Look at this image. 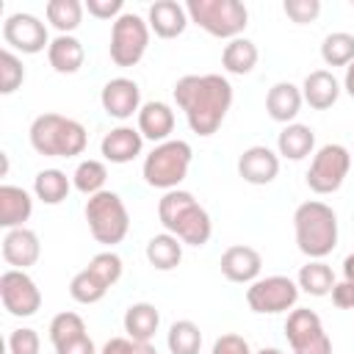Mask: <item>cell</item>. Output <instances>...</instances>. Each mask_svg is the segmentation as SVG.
<instances>
[{
  "label": "cell",
  "mask_w": 354,
  "mask_h": 354,
  "mask_svg": "<svg viewBox=\"0 0 354 354\" xmlns=\"http://www.w3.org/2000/svg\"><path fill=\"white\" fill-rule=\"evenodd\" d=\"M321 58L326 66H348L354 61V33L335 30L321 41Z\"/></svg>",
  "instance_id": "cell-33"
},
{
  "label": "cell",
  "mask_w": 354,
  "mask_h": 354,
  "mask_svg": "<svg viewBox=\"0 0 354 354\" xmlns=\"http://www.w3.org/2000/svg\"><path fill=\"white\" fill-rule=\"evenodd\" d=\"M299 285L296 279L285 277V274H271V277H260L246 288V304L252 313L257 315H279L296 307L299 301Z\"/></svg>",
  "instance_id": "cell-9"
},
{
  "label": "cell",
  "mask_w": 354,
  "mask_h": 354,
  "mask_svg": "<svg viewBox=\"0 0 354 354\" xmlns=\"http://www.w3.org/2000/svg\"><path fill=\"white\" fill-rule=\"evenodd\" d=\"M47 61L58 75H75L86 61V50L72 33H58L47 47Z\"/></svg>",
  "instance_id": "cell-24"
},
{
  "label": "cell",
  "mask_w": 354,
  "mask_h": 354,
  "mask_svg": "<svg viewBox=\"0 0 354 354\" xmlns=\"http://www.w3.org/2000/svg\"><path fill=\"white\" fill-rule=\"evenodd\" d=\"M108 293V285L91 271V268H83L72 277L69 282V296L77 301V304H97L102 296Z\"/></svg>",
  "instance_id": "cell-35"
},
{
  "label": "cell",
  "mask_w": 354,
  "mask_h": 354,
  "mask_svg": "<svg viewBox=\"0 0 354 354\" xmlns=\"http://www.w3.org/2000/svg\"><path fill=\"white\" fill-rule=\"evenodd\" d=\"M86 268H91L108 288H113L119 279H122V271H124V263H122V257L113 252V249H105V252H97L91 260H88V266Z\"/></svg>",
  "instance_id": "cell-38"
},
{
  "label": "cell",
  "mask_w": 354,
  "mask_h": 354,
  "mask_svg": "<svg viewBox=\"0 0 354 354\" xmlns=\"http://www.w3.org/2000/svg\"><path fill=\"white\" fill-rule=\"evenodd\" d=\"M254 354H282V351L274 348V346H268V348H260V351H254Z\"/></svg>",
  "instance_id": "cell-48"
},
{
  "label": "cell",
  "mask_w": 354,
  "mask_h": 354,
  "mask_svg": "<svg viewBox=\"0 0 354 354\" xmlns=\"http://www.w3.org/2000/svg\"><path fill=\"white\" fill-rule=\"evenodd\" d=\"M238 174L249 185H268L279 174V155L266 144L246 147L238 158Z\"/></svg>",
  "instance_id": "cell-15"
},
{
  "label": "cell",
  "mask_w": 354,
  "mask_h": 354,
  "mask_svg": "<svg viewBox=\"0 0 354 354\" xmlns=\"http://www.w3.org/2000/svg\"><path fill=\"white\" fill-rule=\"evenodd\" d=\"M188 19L216 39H238L249 25V8L241 0H188Z\"/></svg>",
  "instance_id": "cell-7"
},
{
  "label": "cell",
  "mask_w": 354,
  "mask_h": 354,
  "mask_svg": "<svg viewBox=\"0 0 354 354\" xmlns=\"http://www.w3.org/2000/svg\"><path fill=\"white\" fill-rule=\"evenodd\" d=\"M282 11L288 14L290 22L296 25H310L318 19L321 14V0H285L282 3Z\"/></svg>",
  "instance_id": "cell-39"
},
{
  "label": "cell",
  "mask_w": 354,
  "mask_h": 354,
  "mask_svg": "<svg viewBox=\"0 0 354 354\" xmlns=\"http://www.w3.org/2000/svg\"><path fill=\"white\" fill-rule=\"evenodd\" d=\"M72 188H75L72 177H66V171H61V169H41L33 177V194L44 205H61Z\"/></svg>",
  "instance_id": "cell-29"
},
{
  "label": "cell",
  "mask_w": 354,
  "mask_h": 354,
  "mask_svg": "<svg viewBox=\"0 0 354 354\" xmlns=\"http://www.w3.org/2000/svg\"><path fill=\"white\" fill-rule=\"evenodd\" d=\"M293 232L301 254L324 260L337 246V213L321 199L301 202L293 213Z\"/></svg>",
  "instance_id": "cell-3"
},
{
  "label": "cell",
  "mask_w": 354,
  "mask_h": 354,
  "mask_svg": "<svg viewBox=\"0 0 354 354\" xmlns=\"http://www.w3.org/2000/svg\"><path fill=\"white\" fill-rule=\"evenodd\" d=\"M25 80V66H22V58L3 47L0 50V94H14Z\"/></svg>",
  "instance_id": "cell-37"
},
{
  "label": "cell",
  "mask_w": 354,
  "mask_h": 354,
  "mask_svg": "<svg viewBox=\"0 0 354 354\" xmlns=\"http://www.w3.org/2000/svg\"><path fill=\"white\" fill-rule=\"evenodd\" d=\"M301 97H304V102H307L310 108L326 111V108H332V105L337 102V97H340V80H337L329 69H315V72H310V75L304 77V83H301Z\"/></svg>",
  "instance_id": "cell-22"
},
{
  "label": "cell",
  "mask_w": 354,
  "mask_h": 354,
  "mask_svg": "<svg viewBox=\"0 0 354 354\" xmlns=\"http://www.w3.org/2000/svg\"><path fill=\"white\" fill-rule=\"evenodd\" d=\"M83 6L94 19H113L116 22L124 14V3L122 0H86Z\"/></svg>",
  "instance_id": "cell-43"
},
{
  "label": "cell",
  "mask_w": 354,
  "mask_h": 354,
  "mask_svg": "<svg viewBox=\"0 0 354 354\" xmlns=\"http://www.w3.org/2000/svg\"><path fill=\"white\" fill-rule=\"evenodd\" d=\"M39 254H41V243H39V235L33 230H28V227L6 230V235H3V260L11 268L28 271L30 266H36Z\"/></svg>",
  "instance_id": "cell-19"
},
{
  "label": "cell",
  "mask_w": 354,
  "mask_h": 354,
  "mask_svg": "<svg viewBox=\"0 0 354 354\" xmlns=\"http://www.w3.org/2000/svg\"><path fill=\"white\" fill-rule=\"evenodd\" d=\"M144 149V136L138 133V127H130V124H119L113 130H108L100 141V152L108 163H130L141 155Z\"/></svg>",
  "instance_id": "cell-18"
},
{
  "label": "cell",
  "mask_w": 354,
  "mask_h": 354,
  "mask_svg": "<svg viewBox=\"0 0 354 354\" xmlns=\"http://www.w3.org/2000/svg\"><path fill=\"white\" fill-rule=\"evenodd\" d=\"M221 274L224 279L235 282V285H252L254 279H260V271H263V257L257 249L246 246V243H235V246H227L221 260Z\"/></svg>",
  "instance_id": "cell-16"
},
{
  "label": "cell",
  "mask_w": 354,
  "mask_h": 354,
  "mask_svg": "<svg viewBox=\"0 0 354 354\" xmlns=\"http://www.w3.org/2000/svg\"><path fill=\"white\" fill-rule=\"evenodd\" d=\"M33 213V199L19 185H0V227L17 230L25 227V221Z\"/></svg>",
  "instance_id": "cell-25"
},
{
  "label": "cell",
  "mask_w": 354,
  "mask_h": 354,
  "mask_svg": "<svg viewBox=\"0 0 354 354\" xmlns=\"http://www.w3.org/2000/svg\"><path fill=\"white\" fill-rule=\"evenodd\" d=\"M183 246L185 243L180 238H174L171 232L163 230V232H158V235H152L147 241V260L158 271H171L183 260Z\"/></svg>",
  "instance_id": "cell-27"
},
{
  "label": "cell",
  "mask_w": 354,
  "mask_h": 354,
  "mask_svg": "<svg viewBox=\"0 0 354 354\" xmlns=\"http://www.w3.org/2000/svg\"><path fill=\"white\" fill-rule=\"evenodd\" d=\"M166 346H169V354H199L202 348V329L183 318V321H174L166 332Z\"/></svg>",
  "instance_id": "cell-32"
},
{
  "label": "cell",
  "mask_w": 354,
  "mask_h": 354,
  "mask_svg": "<svg viewBox=\"0 0 354 354\" xmlns=\"http://www.w3.org/2000/svg\"><path fill=\"white\" fill-rule=\"evenodd\" d=\"M47 332H50L53 348H58V346H64V343H69V340L86 335V321H83L77 313H69V310H66V313H58V315L50 321Z\"/></svg>",
  "instance_id": "cell-36"
},
{
  "label": "cell",
  "mask_w": 354,
  "mask_h": 354,
  "mask_svg": "<svg viewBox=\"0 0 354 354\" xmlns=\"http://www.w3.org/2000/svg\"><path fill=\"white\" fill-rule=\"evenodd\" d=\"M0 301L14 318H30L41 307V290L28 271L8 268L0 274Z\"/></svg>",
  "instance_id": "cell-12"
},
{
  "label": "cell",
  "mask_w": 354,
  "mask_h": 354,
  "mask_svg": "<svg viewBox=\"0 0 354 354\" xmlns=\"http://www.w3.org/2000/svg\"><path fill=\"white\" fill-rule=\"evenodd\" d=\"M343 279L354 282V252L346 254V260H343Z\"/></svg>",
  "instance_id": "cell-47"
},
{
  "label": "cell",
  "mask_w": 354,
  "mask_h": 354,
  "mask_svg": "<svg viewBox=\"0 0 354 354\" xmlns=\"http://www.w3.org/2000/svg\"><path fill=\"white\" fill-rule=\"evenodd\" d=\"M335 282L337 279L332 274V266H326L324 260H310L307 266L299 268V277H296L299 290L307 293V296H315V299L329 296L332 288H335Z\"/></svg>",
  "instance_id": "cell-30"
},
{
  "label": "cell",
  "mask_w": 354,
  "mask_h": 354,
  "mask_svg": "<svg viewBox=\"0 0 354 354\" xmlns=\"http://www.w3.org/2000/svg\"><path fill=\"white\" fill-rule=\"evenodd\" d=\"M188 11L177 0H155L147 11V25L158 39H177L188 28Z\"/></svg>",
  "instance_id": "cell-17"
},
{
  "label": "cell",
  "mask_w": 354,
  "mask_h": 354,
  "mask_svg": "<svg viewBox=\"0 0 354 354\" xmlns=\"http://www.w3.org/2000/svg\"><path fill=\"white\" fill-rule=\"evenodd\" d=\"M100 105L111 119L127 122L141 111V88L130 77H111L100 91Z\"/></svg>",
  "instance_id": "cell-14"
},
{
  "label": "cell",
  "mask_w": 354,
  "mask_h": 354,
  "mask_svg": "<svg viewBox=\"0 0 354 354\" xmlns=\"http://www.w3.org/2000/svg\"><path fill=\"white\" fill-rule=\"evenodd\" d=\"M171 94H174L177 108L185 113L191 133H196L202 138L213 136L221 127V122L232 105V83L216 72L183 75L174 83Z\"/></svg>",
  "instance_id": "cell-1"
},
{
  "label": "cell",
  "mask_w": 354,
  "mask_h": 354,
  "mask_svg": "<svg viewBox=\"0 0 354 354\" xmlns=\"http://www.w3.org/2000/svg\"><path fill=\"white\" fill-rule=\"evenodd\" d=\"M210 354H254V351H252V346H249V340H246L243 335L227 332V335L216 337Z\"/></svg>",
  "instance_id": "cell-42"
},
{
  "label": "cell",
  "mask_w": 354,
  "mask_h": 354,
  "mask_svg": "<svg viewBox=\"0 0 354 354\" xmlns=\"http://www.w3.org/2000/svg\"><path fill=\"white\" fill-rule=\"evenodd\" d=\"M86 221H88V232L97 243L102 246H116L127 238L130 232V213L122 202V196L116 191H100L94 196L86 199Z\"/></svg>",
  "instance_id": "cell-6"
},
{
  "label": "cell",
  "mask_w": 354,
  "mask_h": 354,
  "mask_svg": "<svg viewBox=\"0 0 354 354\" xmlns=\"http://www.w3.org/2000/svg\"><path fill=\"white\" fill-rule=\"evenodd\" d=\"M285 337L293 354H332V340L310 307H293L285 321Z\"/></svg>",
  "instance_id": "cell-11"
},
{
  "label": "cell",
  "mask_w": 354,
  "mask_h": 354,
  "mask_svg": "<svg viewBox=\"0 0 354 354\" xmlns=\"http://www.w3.org/2000/svg\"><path fill=\"white\" fill-rule=\"evenodd\" d=\"M39 348H41L39 332L30 326H19L8 335V351L11 354H39Z\"/></svg>",
  "instance_id": "cell-40"
},
{
  "label": "cell",
  "mask_w": 354,
  "mask_h": 354,
  "mask_svg": "<svg viewBox=\"0 0 354 354\" xmlns=\"http://www.w3.org/2000/svg\"><path fill=\"white\" fill-rule=\"evenodd\" d=\"M100 354H158V348L152 343H141V340H130L124 337H111Z\"/></svg>",
  "instance_id": "cell-41"
},
{
  "label": "cell",
  "mask_w": 354,
  "mask_h": 354,
  "mask_svg": "<svg viewBox=\"0 0 354 354\" xmlns=\"http://www.w3.org/2000/svg\"><path fill=\"white\" fill-rule=\"evenodd\" d=\"M348 169H351V152L343 144H324L313 155L304 180H307L310 191L326 196L343 185V180L348 177Z\"/></svg>",
  "instance_id": "cell-10"
},
{
  "label": "cell",
  "mask_w": 354,
  "mask_h": 354,
  "mask_svg": "<svg viewBox=\"0 0 354 354\" xmlns=\"http://www.w3.org/2000/svg\"><path fill=\"white\" fill-rule=\"evenodd\" d=\"M136 119H138V133L152 144H163L174 133V111L160 100L144 102Z\"/></svg>",
  "instance_id": "cell-21"
},
{
  "label": "cell",
  "mask_w": 354,
  "mask_h": 354,
  "mask_svg": "<svg viewBox=\"0 0 354 354\" xmlns=\"http://www.w3.org/2000/svg\"><path fill=\"white\" fill-rule=\"evenodd\" d=\"M315 149V130L301 122H290L277 136V155L285 160H304Z\"/></svg>",
  "instance_id": "cell-23"
},
{
  "label": "cell",
  "mask_w": 354,
  "mask_h": 354,
  "mask_svg": "<svg viewBox=\"0 0 354 354\" xmlns=\"http://www.w3.org/2000/svg\"><path fill=\"white\" fill-rule=\"evenodd\" d=\"M158 218L166 232L180 238L185 246H205L213 235L210 213L194 199L191 191H166L158 202Z\"/></svg>",
  "instance_id": "cell-2"
},
{
  "label": "cell",
  "mask_w": 354,
  "mask_h": 354,
  "mask_svg": "<svg viewBox=\"0 0 354 354\" xmlns=\"http://www.w3.org/2000/svg\"><path fill=\"white\" fill-rule=\"evenodd\" d=\"M3 41L8 50H17L22 55H36V53L47 50L53 39L47 33V25L36 14L17 11V14L6 17V22H3Z\"/></svg>",
  "instance_id": "cell-13"
},
{
  "label": "cell",
  "mask_w": 354,
  "mask_h": 354,
  "mask_svg": "<svg viewBox=\"0 0 354 354\" xmlns=\"http://www.w3.org/2000/svg\"><path fill=\"white\" fill-rule=\"evenodd\" d=\"M329 296H332V304L337 310H354V282H348V279L335 282Z\"/></svg>",
  "instance_id": "cell-44"
},
{
  "label": "cell",
  "mask_w": 354,
  "mask_h": 354,
  "mask_svg": "<svg viewBox=\"0 0 354 354\" xmlns=\"http://www.w3.org/2000/svg\"><path fill=\"white\" fill-rule=\"evenodd\" d=\"M122 326H124V335L130 340H141V343H149L160 326V313L155 304L149 301H136L124 310V318H122Z\"/></svg>",
  "instance_id": "cell-26"
},
{
  "label": "cell",
  "mask_w": 354,
  "mask_h": 354,
  "mask_svg": "<svg viewBox=\"0 0 354 354\" xmlns=\"http://www.w3.org/2000/svg\"><path fill=\"white\" fill-rule=\"evenodd\" d=\"M83 11L86 6L80 0H50L44 6V14H47V22L58 30V33H72L80 28L83 22Z\"/></svg>",
  "instance_id": "cell-31"
},
{
  "label": "cell",
  "mask_w": 354,
  "mask_h": 354,
  "mask_svg": "<svg viewBox=\"0 0 354 354\" xmlns=\"http://www.w3.org/2000/svg\"><path fill=\"white\" fill-rule=\"evenodd\" d=\"M301 105H304L301 86H296V83H290V80L274 83V86L268 88V94H266V111H268V116H271L274 122H279V124L296 122Z\"/></svg>",
  "instance_id": "cell-20"
},
{
  "label": "cell",
  "mask_w": 354,
  "mask_h": 354,
  "mask_svg": "<svg viewBox=\"0 0 354 354\" xmlns=\"http://www.w3.org/2000/svg\"><path fill=\"white\" fill-rule=\"evenodd\" d=\"M105 180H108V169H105L102 160H94V158L80 160L75 166V174H72V185L86 196H94V194L105 191Z\"/></svg>",
  "instance_id": "cell-34"
},
{
  "label": "cell",
  "mask_w": 354,
  "mask_h": 354,
  "mask_svg": "<svg viewBox=\"0 0 354 354\" xmlns=\"http://www.w3.org/2000/svg\"><path fill=\"white\" fill-rule=\"evenodd\" d=\"M30 147L44 158H77L88 144V133L77 119L61 113H39L28 130Z\"/></svg>",
  "instance_id": "cell-4"
},
{
  "label": "cell",
  "mask_w": 354,
  "mask_h": 354,
  "mask_svg": "<svg viewBox=\"0 0 354 354\" xmlns=\"http://www.w3.org/2000/svg\"><path fill=\"white\" fill-rule=\"evenodd\" d=\"M55 354H100V351H97L94 340H91V337H88V332H86V335H80V337H75V340H69V343L58 346V348H55Z\"/></svg>",
  "instance_id": "cell-45"
},
{
  "label": "cell",
  "mask_w": 354,
  "mask_h": 354,
  "mask_svg": "<svg viewBox=\"0 0 354 354\" xmlns=\"http://www.w3.org/2000/svg\"><path fill=\"white\" fill-rule=\"evenodd\" d=\"M149 25L144 17L133 14V11H124L113 25H111V44H108V53H111V61L122 69L127 66H136L147 47H149Z\"/></svg>",
  "instance_id": "cell-8"
},
{
  "label": "cell",
  "mask_w": 354,
  "mask_h": 354,
  "mask_svg": "<svg viewBox=\"0 0 354 354\" xmlns=\"http://www.w3.org/2000/svg\"><path fill=\"white\" fill-rule=\"evenodd\" d=\"M191 158H194V149L188 141L183 138H169L163 144H155L152 152L144 158L141 163V177L149 188H158V191H174L185 177H188V169H191Z\"/></svg>",
  "instance_id": "cell-5"
},
{
  "label": "cell",
  "mask_w": 354,
  "mask_h": 354,
  "mask_svg": "<svg viewBox=\"0 0 354 354\" xmlns=\"http://www.w3.org/2000/svg\"><path fill=\"white\" fill-rule=\"evenodd\" d=\"M257 58H260L257 44L246 36H238V39L227 41L224 50H221V66L230 75H249L257 66Z\"/></svg>",
  "instance_id": "cell-28"
},
{
  "label": "cell",
  "mask_w": 354,
  "mask_h": 354,
  "mask_svg": "<svg viewBox=\"0 0 354 354\" xmlns=\"http://www.w3.org/2000/svg\"><path fill=\"white\" fill-rule=\"evenodd\" d=\"M343 91L354 100V61L346 66V75H343Z\"/></svg>",
  "instance_id": "cell-46"
}]
</instances>
